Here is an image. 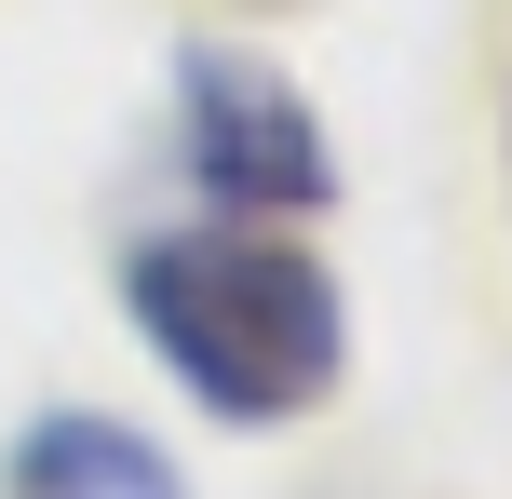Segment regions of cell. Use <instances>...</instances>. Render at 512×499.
I'll return each instance as SVG.
<instances>
[{
    "label": "cell",
    "mask_w": 512,
    "mask_h": 499,
    "mask_svg": "<svg viewBox=\"0 0 512 499\" xmlns=\"http://www.w3.org/2000/svg\"><path fill=\"white\" fill-rule=\"evenodd\" d=\"M122 311L176 365V392L216 405V419H243V432L324 405L337 351H351L324 257L283 243V230H162V243H135L122 257Z\"/></svg>",
    "instance_id": "1"
},
{
    "label": "cell",
    "mask_w": 512,
    "mask_h": 499,
    "mask_svg": "<svg viewBox=\"0 0 512 499\" xmlns=\"http://www.w3.org/2000/svg\"><path fill=\"white\" fill-rule=\"evenodd\" d=\"M176 135H189V176H203L216 216H310L337 189L324 122H310L297 81L256 68L243 41H189L176 54Z\"/></svg>",
    "instance_id": "2"
},
{
    "label": "cell",
    "mask_w": 512,
    "mask_h": 499,
    "mask_svg": "<svg viewBox=\"0 0 512 499\" xmlns=\"http://www.w3.org/2000/svg\"><path fill=\"white\" fill-rule=\"evenodd\" d=\"M0 499H189V486H176V459H162L135 419L54 405V419H27V432H14V459H0Z\"/></svg>",
    "instance_id": "3"
}]
</instances>
